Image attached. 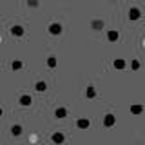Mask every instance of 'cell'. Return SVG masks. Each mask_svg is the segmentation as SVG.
Masks as SVG:
<instances>
[{"label": "cell", "mask_w": 145, "mask_h": 145, "mask_svg": "<svg viewBox=\"0 0 145 145\" xmlns=\"http://www.w3.org/2000/svg\"><path fill=\"white\" fill-rule=\"evenodd\" d=\"M55 63H56L55 58H49V65H51V67H55Z\"/></svg>", "instance_id": "8fae6325"}, {"label": "cell", "mask_w": 145, "mask_h": 145, "mask_svg": "<svg viewBox=\"0 0 145 145\" xmlns=\"http://www.w3.org/2000/svg\"><path fill=\"white\" fill-rule=\"evenodd\" d=\"M0 114H2V111H0Z\"/></svg>", "instance_id": "4fadbf2b"}, {"label": "cell", "mask_w": 145, "mask_h": 145, "mask_svg": "<svg viewBox=\"0 0 145 145\" xmlns=\"http://www.w3.org/2000/svg\"><path fill=\"white\" fill-rule=\"evenodd\" d=\"M20 132V127H13V134H18Z\"/></svg>", "instance_id": "7c38bea8"}, {"label": "cell", "mask_w": 145, "mask_h": 145, "mask_svg": "<svg viewBox=\"0 0 145 145\" xmlns=\"http://www.w3.org/2000/svg\"><path fill=\"white\" fill-rule=\"evenodd\" d=\"M129 16H131L132 20H136V18L140 16V11H138V9H131V13H129Z\"/></svg>", "instance_id": "7a4b0ae2"}, {"label": "cell", "mask_w": 145, "mask_h": 145, "mask_svg": "<svg viewBox=\"0 0 145 145\" xmlns=\"http://www.w3.org/2000/svg\"><path fill=\"white\" fill-rule=\"evenodd\" d=\"M53 140H55V141H62L63 136H62V134H55V138H53Z\"/></svg>", "instance_id": "9c48e42d"}, {"label": "cell", "mask_w": 145, "mask_h": 145, "mask_svg": "<svg viewBox=\"0 0 145 145\" xmlns=\"http://www.w3.org/2000/svg\"><path fill=\"white\" fill-rule=\"evenodd\" d=\"M60 31H62V27H60V26H56V24H53V26H51V33H53V35H58Z\"/></svg>", "instance_id": "6da1fadb"}, {"label": "cell", "mask_w": 145, "mask_h": 145, "mask_svg": "<svg viewBox=\"0 0 145 145\" xmlns=\"http://www.w3.org/2000/svg\"><path fill=\"white\" fill-rule=\"evenodd\" d=\"M36 87H38V91H45V83H38Z\"/></svg>", "instance_id": "30bf717a"}, {"label": "cell", "mask_w": 145, "mask_h": 145, "mask_svg": "<svg viewBox=\"0 0 145 145\" xmlns=\"http://www.w3.org/2000/svg\"><path fill=\"white\" fill-rule=\"evenodd\" d=\"M78 125H80L82 129H85V127H89V122H87V120H80V122H78Z\"/></svg>", "instance_id": "277c9868"}, {"label": "cell", "mask_w": 145, "mask_h": 145, "mask_svg": "<svg viewBox=\"0 0 145 145\" xmlns=\"http://www.w3.org/2000/svg\"><path fill=\"white\" fill-rule=\"evenodd\" d=\"M22 104H24V105H29V104H31V98H29V96H24V98H22Z\"/></svg>", "instance_id": "52a82bcc"}, {"label": "cell", "mask_w": 145, "mask_h": 145, "mask_svg": "<svg viewBox=\"0 0 145 145\" xmlns=\"http://www.w3.org/2000/svg\"><path fill=\"white\" fill-rule=\"evenodd\" d=\"M11 31H13V35H16V36H20V35H22V27H13Z\"/></svg>", "instance_id": "5b68a950"}, {"label": "cell", "mask_w": 145, "mask_h": 145, "mask_svg": "<svg viewBox=\"0 0 145 145\" xmlns=\"http://www.w3.org/2000/svg\"><path fill=\"white\" fill-rule=\"evenodd\" d=\"M114 65H116V67H120V69H122V67H123V60H116V62H114Z\"/></svg>", "instance_id": "ba28073f"}, {"label": "cell", "mask_w": 145, "mask_h": 145, "mask_svg": "<svg viewBox=\"0 0 145 145\" xmlns=\"http://www.w3.org/2000/svg\"><path fill=\"white\" fill-rule=\"evenodd\" d=\"M118 38V33L116 31H111V35H109V40H116Z\"/></svg>", "instance_id": "8992f818"}, {"label": "cell", "mask_w": 145, "mask_h": 145, "mask_svg": "<svg viewBox=\"0 0 145 145\" xmlns=\"http://www.w3.org/2000/svg\"><path fill=\"white\" fill-rule=\"evenodd\" d=\"M114 123V116H112V114H109V116L105 118V125H112Z\"/></svg>", "instance_id": "3957f363"}]
</instances>
